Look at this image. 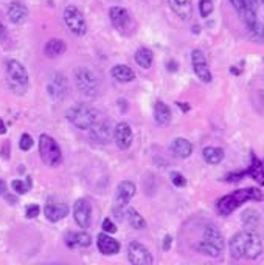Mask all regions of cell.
<instances>
[{"instance_id":"16","label":"cell","mask_w":264,"mask_h":265,"mask_svg":"<svg viewBox=\"0 0 264 265\" xmlns=\"http://www.w3.org/2000/svg\"><path fill=\"white\" fill-rule=\"evenodd\" d=\"M91 138L95 143H109L114 138V127L108 121H98L95 126L91 127Z\"/></svg>"},{"instance_id":"20","label":"cell","mask_w":264,"mask_h":265,"mask_svg":"<svg viewBox=\"0 0 264 265\" xmlns=\"http://www.w3.org/2000/svg\"><path fill=\"white\" fill-rule=\"evenodd\" d=\"M28 17V10L24 4L21 2H13L8 8V19L14 25H21L27 21Z\"/></svg>"},{"instance_id":"3","label":"cell","mask_w":264,"mask_h":265,"mask_svg":"<svg viewBox=\"0 0 264 265\" xmlns=\"http://www.w3.org/2000/svg\"><path fill=\"white\" fill-rule=\"evenodd\" d=\"M247 200H262V192L256 188L238 189L232 194H228V196H224L222 199H219L216 208L221 216H228Z\"/></svg>"},{"instance_id":"15","label":"cell","mask_w":264,"mask_h":265,"mask_svg":"<svg viewBox=\"0 0 264 265\" xmlns=\"http://www.w3.org/2000/svg\"><path fill=\"white\" fill-rule=\"evenodd\" d=\"M114 138H115V143L120 149L126 151L131 148L134 134H132V129L128 122H118V124L114 127Z\"/></svg>"},{"instance_id":"18","label":"cell","mask_w":264,"mask_h":265,"mask_svg":"<svg viewBox=\"0 0 264 265\" xmlns=\"http://www.w3.org/2000/svg\"><path fill=\"white\" fill-rule=\"evenodd\" d=\"M109 17H111L112 25H114L118 31L125 33V31L129 28L131 17H129V13H128L125 8H121V7H114V8H111Z\"/></svg>"},{"instance_id":"43","label":"cell","mask_w":264,"mask_h":265,"mask_svg":"<svg viewBox=\"0 0 264 265\" xmlns=\"http://www.w3.org/2000/svg\"><path fill=\"white\" fill-rule=\"evenodd\" d=\"M169 70H171V72H175V70H178V64H175V62H169Z\"/></svg>"},{"instance_id":"34","label":"cell","mask_w":264,"mask_h":265,"mask_svg":"<svg viewBox=\"0 0 264 265\" xmlns=\"http://www.w3.org/2000/svg\"><path fill=\"white\" fill-rule=\"evenodd\" d=\"M199 11L202 17H208L213 13V2L211 0H199Z\"/></svg>"},{"instance_id":"19","label":"cell","mask_w":264,"mask_h":265,"mask_svg":"<svg viewBox=\"0 0 264 265\" xmlns=\"http://www.w3.org/2000/svg\"><path fill=\"white\" fill-rule=\"evenodd\" d=\"M169 151L178 158H188L193 154V145L187 138H174L169 145Z\"/></svg>"},{"instance_id":"26","label":"cell","mask_w":264,"mask_h":265,"mask_svg":"<svg viewBox=\"0 0 264 265\" xmlns=\"http://www.w3.org/2000/svg\"><path fill=\"white\" fill-rule=\"evenodd\" d=\"M168 4L181 19H188L191 16V0H168Z\"/></svg>"},{"instance_id":"10","label":"cell","mask_w":264,"mask_h":265,"mask_svg":"<svg viewBox=\"0 0 264 265\" xmlns=\"http://www.w3.org/2000/svg\"><path fill=\"white\" fill-rule=\"evenodd\" d=\"M44 214L48 222L56 223L68 214V206L58 197H50L44 206Z\"/></svg>"},{"instance_id":"21","label":"cell","mask_w":264,"mask_h":265,"mask_svg":"<svg viewBox=\"0 0 264 265\" xmlns=\"http://www.w3.org/2000/svg\"><path fill=\"white\" fill-rule=\"evenodd\" d=\"M111 76L118 81V82H131L135 79V73H134V70L125 64H118L115 67H112L111 70Z\"/></svg>"},{"instance_id":"29","label":"cell","mask_w":264,"mask_h":265,"mask_svg":"<svg viewBox=\"0 0 264 265\" xmlns=\"http://www.w3.org/2000/svg\"><path fill=\"white\" fill-rule=\"evenodd\" d=\"M64 50H65V44L61 39H50L45 44V48H44L45 55L48 58H58V56H61L62 53H64Z\"/></svg>"},{"instance_id":"2","label":"cell","mask_w":264,"mask_h":265,"mask_svg":"<svg viewBox=\"0 0 264 265\" xmlns=\"http://www.w3.org/2000/svg\"><path fill=\"white\" fill-rule=\"evenodd\" d=\"M230 254L235 259H249L253 260L261 254L262 242L261 237L253 231V229H244V231L236 233L228 243Z\"/></svg>"},{"instance_id":"40","label":"cell","mask_w":264,"mask_h":265,"mask_svg":"<svg viewBox=\"0 0 264 265\" xmlns=\"http://www.w3.org/2000/svg\"><path fill=\"white\" fill-rule=\"evenodd\" d=\"M5 192H7V183L0 179V196H4Z\"/></svg>"},{"instance_id":"5","label":"cell","mask_w":264,"mask_h":265,"mask_svg":"<svg viewBox=\"0 0 264 265\" xmlns=\"http://www.w3.org/2000/svg\"><path fill=\"white\" fill-rule=\"evenodd\" d=\"M75 84L78 90L87 98H95L100 93L98 76L85 67H79L78 70H75Z\"/></svg>"},{"instance_id":"45","label":"cell","mask_w":264,"mask_h":265,"mask_svg":"<svg viewBox=\"0 0 264 265\" xmlns=\"http://www.w3.org/2000/svg\"><path fill=\"white\" fill-rule=\"evenodd\" d=\"M259 98H261V104H262V107H264V92H261Z\"/></svg>"},{"instance_id":"41","label":"cell","mask_w":264,"mask_h":265,"mask_svg":"<svg viewBox=\"0 0 264 265\" xmlns=\"http://www.w3.org/2000/svg\"><path fill=\"white\" fill-rule=\"evenodd\" d=\"M7 132V126H5V122L0 119V135H4Z\"/></svg>"},{"instance_id":"44","label":"cell","mask_w":264,"mask_h":265,"mask_svg":"<svg viewBox=\"0 0 264 265\" xmlns=\"http://www.w3.org/2000/svg\"><path fill=\"white\" fill-rule=\"evenodd\" d=\"M4 33H5V28H4L2 22H0V38H2V36H4Z\"/></svg>"},{"instance_id":"35","label":"cell","mask_w":264,"mask_h":265,"mask_svg":"<svg viewBox=\"0 0 264 265\" xmlns=\"http://www.w3.org/2000/svg\"><path fill=\"white\" fill-rule=\"evenodd\" d=\"M171 182H172V185L174 186H178V188H184L185 185H187V179H185V177L181 174V172H171Z\"/></svg>"},{"instance_id":"9","label":"cell","mask_w":264,"mask_h":265,"mask_svg":"<svg viewBox=\"0 0 264 265\" xmlns=\"http://www.w3.org/2000/svg\"><path fill=\"white\" fill-rule=\"evenodd\" d=\"M64 22L67 28L72 31L75 36H84L87 31V22L81 10L75 5H68L64 10Z\"/></svg>"},{"instance_id":"17","label":"cell","mask_w":264,"mask_h":265,"mask_svg":"<svg viewBox=\"0 0 264 265\" xmlns=\"http://www.w3.org/2000/svg\"><path fill=\"white\" fill-rule=\"evenodd\" d=\"M97 245H98V250L100 253H103L104 256H114L120 251L121 245L118 240H115L114 237L108 236V233H100L97 237Z\"/></svg>"},{"instance_id":"38","label":"cell","mask_w":264,"mask_h":265,"mask_svg":"<svg viewBox=\"0 0 264 265\" xmlns=\"http://www.w3.org/2000/svg\"><path fill=\"white\" fill-rule=\"evenodd\" d=\"M25 216H27L28 219L38 217V216H39V206H38V205H30V206H27V209H25Z\"/></svg>"},{"instance_id":"11","label":"cell","mask_w":264,"mask_h":265,"mask_svg":"<svg viewBox=\"0 0 264 265\" xmlns=\"http://www.w3.org/2000/svg\"><path fill=\"white\" fill-rule=\"evenodd\" d=\"M128 256H129V262L134 263V265H151L154 262L152 254L149 253V250L143 243H140L137 240L129 243Z\"/></svg>"},{"instance_id":"1","label":"cell","mask_w":264,"mask_h":265,"mask_svg":"<svg viewBox=\"0 0 264 265\" xmlns=\"http://www.w3.org/2000/svg\"><path fill=\"white\" fill-rule=\"evenodd\" d=\"M244 27L258 42H264V0H230Z\"/></svg>"},{"instance_id":"4","label":"cell","mask_w":264,"mask_h":265,"mask_svg":"<svg viewBox=\"0 0 264 265\" xmlns=\"http://www.w3.org/2000/svg\"><path fill=\"white\" fill-rule=\"evenodd\" d=\"M65 116L75 127L81 130H91V127L100 121V112L92 105L84 102L75 104L73 107H70L65 112Z\"/></svg>"},{"instance_id":"14","label":"cell","mask_w":264,"mask_h":265,"mask_svg":"<svg viewBox=\"0 0 264 265\" xmlns=\"http://www.w3.org/2000/svg\"><path fill=\"white\" fill-rule=\"evenodd\" d=\"M191 64H193V70H195L196 76L204 81V82H210L211 81V72L208 68V62L204 56V53L201 50H193L191 53Z\"/></svg>"},{"instance_id":"37","label":"cell","mask_w":264,"mask_h":265,"mask_svg":"<svg viewBox=\"0 0 264 265\" xmlns=\"http://www.w3.org/2000/svg\"><path fill=\"white\" fill-rule=\"evenodd\" d=\"M101 228H103V231H104V233H108V234H111V233H117V226H115V223H114L111 219H104Z\"/></svg>"},{"instance_id":"6","label":"cell","mask_w":264,"mask_h":265,"mask_svg":"<svg viewBox=\"0 0 264 265\" xmlns=\"http://www.w3.org/2000/svg\"><path fill=\"white\" fill-rule=\"evenodd\" d=\"M39 155L42 158V162L50 166L56 168L62 163V152L59 145L56 143L55 138H51L50 135H41L39 138Z\"/></svg>"},{"instance_id":"31","label":"cell","mask_w":264,"mask_h":265,"mask_svg":"<svg viewBox=\"0 0 264 265\" xmlns=\"http://www.w3.org/2000/svg\"><path fill=\"white\" fill-rule=\"evenodd\" d=\"M196 250H198L199 253L205 254V256H210V257H219L221 253H222V250H219L218 246H215L213 243H210V242H207V240L199 242V243L196 245Z\"/></svg>"},{"instance_id":"12","label":"cell","mask_w":264,"mask_h":265,"mask_svg":"<svg viewBox=\"0 0 264 265\" xmlns=\"http://www.w3.org/2000/svg\"><path fill=\"white\" fill-rule=\"evenodd\" d=\"M47 90L48 95L56 99V101H62L68 92V84H67V78L62 73H55L51 76V79L47 84Z\"/></svg>"},{"instance_id":"32","label":"cell","mask_w":264,"mask_h":265,"mask_svg":"<svg viewBox=\"0 0 264 265\" xmlns=\"http://www.w3.org/2000/svg\"><path fill=\"white\" fill-rule=\"evenodd\" d=\"M259 222V213L255 209H247L242 213V223L247 226V228H255Z\"/></svg>"},{"instance_id":"7","label":"cell","mask_w":264,"mask_h":265,"mask_svg":"<svg viewBox=\"0 0 264 265\" xmlns=\"http://www.w3.org/2000/svg\"><path fill=\"white\" fill-rule=\"evenodd\" d=\"M7 75H8V84L14 93L22 95L28 87V73L25 67L16 59H11L7 62Z\"/></svg>"},{"instance_id":"28","label":"cell","mask_w":264,"mask_h":265,"mask_svg":"<svg viewBox=\"0 0 264 265\" xmlns=\"http://www.w3.org/2000/svg\"><path fill=\"white\" fill-rule=\"evenodd\" d=\"M204 160L210 165H218L222 162L224 158V151L221 148H215V146H208L202 151Z\"/></svg>"},{"instance_id":"42","label":"cell","mask_w":264,"mask_h":265,"mask_svg":"<svg viewBox=\"0 0 264 265\" xmlns=\"http://www.w3.org/2000/svg\"><path fill=\"white\" fill-rule=\"evenodd\" d=\"M178 105L179 107L184 110V112H187V110H190V105H185V102H178Z\"/></svg>"},{"instance_id":"22","label":"cell","mask_w":264,"mask_h":265,"mask_svg":"<svg viewBox=\"0 0 264 265\" xmlns=\"http://www.w3.org/2000/svg\"><path fill=\"white\" fill-rule=\"evenodd\" d=\"M65 243L70 248H76V246H89L92 243V237L91 234H87L84 231H79V233H68L67 237H65Z\"/></svg>"},{"instance_id":"24","label":"cell","mask_w":264,"mask_h":265,"mask_svg":"<svg viewBox=\"0 0 264 265\" xmlns=\"http://www.w3.org/2000/svg\"><path fill=\"white\" fill-rule=\"evenodd\" d=\"M123 216H126V220H128V223L134 228V229H145L146 228V220L140 216V213L135 209V208H132V206H126L125 208V214Z\"/></svg>"},{"instance_id":"27","label":"cell","mask_w":264,"mask_h":265,"mask_svg":"<svg viewBox=\"0 0 264 265\" xmlns=\"http://www.w3.org/2000/svg\"><path fill=\"white\" fill-rule=\"evenodd\" d=\"M204 240L213 243L219 250H224V237L216 226H207L204 231Z\"/></svg>"},{"instance_id":"33","label":"cell","mask_w":264,"mask_h":265,"mask_svg":"<svg viewBox=\"0 0 264 265\" xmlns=\"http://www.w3.org/2000/svg\"><path fill=\"white\" fill-rule=\"evenodd\" d=\"M11 188L17 192V194H27L31 189V179L28 177L27 180H14L11 183Z\"/></svg>"},{"instance_id":"36","label":"cell","mask_w":264,"mask_h":265,"mask_svg":"<svg viewBox=\"0 0 264 265\" xmlns=\"http://www.w3.org/2000/svg\"><path fill=\"white\" fill-rule=\"evenodd\" d=\"M19 146H21V149H22V151H30V149L33 148V138H31V135L24 134V135L21 137Z\"/></svg>"},{"instance_id":"23","label":"cell","mask_w":264,"mask_h":265,"mask_svg":"<svg viewBox=\"0 0 264 265\" xmlns=\"http://www.w3.org/2000/svg\"><path fill=\"white\" fill-rule=\"evenodd\" d=\"M154 119L158 126H165L171 121V109L162 101H157L154 104Z\"/></svg>"},{"instance_id":"13","label":"cell","mask_w":264,"mask_h":265,"mask_svg":"<svg viewBox=\"0 0 264 265\" xmlns=\"http://www.w3.org/2000/svg\"><path fill=\"white\" fill-rule=\"evenodd\" d=\"M73 219L79 228H87L92 220V206L85 199H78L73 205Z\"/></svg>"},{"instance_id":"30","label":"cell","mask_w":264,"mask_h":265,"mask_svg":"<svg viewBox=\"0 0 264 265\" xmlns=\"http://www.w3.org/2000/svg\"><path fill=\"white\" fill-rule=\"evenodd\" d=\"M134 59H135L137 65H140L142 68H149V67L152 65V59H154V56H152V51H151V50L142 47V48H138V50L135 51Z\"/></svg>"},{"instance_id":"39","label":"cell","mask_w":264,"mask_h":265,"mask_svg":"<svg viewBox=\"0 0 264 265\" xmlns=\"http://www.w3.org/2000/svg\"><path fill=\"white\" fill-rule=\"evenodd\" d=\"M169 245H171V236H166L163 239V250H169Z\"/></svg>"},{"instance_id":"8","label":"cell","mask_w":264,"mask_h":265,"mask_svg":"<svg viewBox=\"0 0 264 265\" xmlns=\"http://www.w3.org/2000/svg\"><path fill=\"white\" fill-rule=\"evenodd\" d=\"M135 185L129 180L121 182L117 186L115 191V197H114V213L121 219V216L125 214V208L128 206V203L131 202V199L135 196Z\"/></svg>"},{"instance_id":"25","label":"cell","mask_w":264,"mask_h":265,"mask_svg":"<svg viewBox=\"0 0 264 265\" xmlns=\"http://www.w3.org/2000/svg\"><path fill=\"white\" fill-rule=\"evenodd\" d=\"M247 175H250L258 185L264 186V163L256 158V155H252V165L247 169Z\"/></svg>"}]
</instances>
